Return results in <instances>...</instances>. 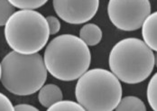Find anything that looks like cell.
Returning <instances> with one entry per match:
<instances>
[{"label":"cell","instance_id":"1","mask_svg":"<svg viewBox=\"0 0 157 111\" xmlns=\"http://www.w3.org/2000/svg\"><path fill=\"white\" fill-rule=\"evenodd\" d=\"M44 62L52 77L72 81L89 70L91 54L89 46L79 37L67 33L53 38L48 44Z\"/></svg>","mask_w":157,"mask_h":111},{"label":"cell","instance_id":"2","mask_svg":"<svg viewBox=\"0 0 157 111\" xmlns=\"http://www.w3.org/2000/svg\"><path fill=\"white\" fill-rule=\"evenodd\" d=\"M1 83L10 93L17 96L34 94L44 85L47 69L41 54H22L15 51L1 62Z\"/></svg>","mask_w":157,"mask_h":111},{"label":"cell","instance_id":"3","mask_svg":"<svg viewBox=\"0 0 157 111\" xmlns=\"http://www.w3.org/2000/svg\"><path fill=\"white\" fill-rule=\"evenodd\" d=\"M111 71L126 84H137L147 79L155 67V53L138 38H126L111 49L109 58Z\"/></svg>","mask_w":157,"mask_h":111},{"label":"cell","instance_id":"4","mask_svg":"<svg viewBox=\"0 0 157 111\" xmlns=\"http://www.w3.org/2000/svg\"><path fill=\"white\" fill-rule=\"evenodd\" d=\"M122 86L117 77L105 69L87 71L78 79L75 97L88 111L115 110L122 98Z\"/></svg>","mask_w":157,"mask_h":111},{"label":"cell","instance_id":"5","mask_svg":"<svg viewBox=\"0 0 157 111\" xmlns=\"http://www.w3.org/2000/svg\"><path fill=\"white\" fill-rule=\"evenodd\" d=\"M5 39L13 51L33 54L47 44L50 29L46 17L32 9L15 12L5 25Z\"/></svg>","mask_w":157,"mask_h":111},{"label":"cell","instance_id":"6","mask_svg":"<svg viewBox=\"0 0 157 111\" xmlns=\"http://www.w3.org/2000/svg\"><path fill=\"white\" fill-rule=\"evenodd\" d=\"M150 14L149 0H109L108 5L109 20L122 31L130 32L141 28Z\"/></svg>","mask_w":157,"mask_h":111},{"label":"cell","instance_id":"7","mask_svg":"<svg viewBox=\"0 0 157 111\" xmlns=\"http://www.w3.org/2000/svg\"><path fill=\"white\" fill-rule=\"evenodd\" d=\"M55 13L71 25H80L91 20L98 12L99 0H52Z\"/></svg>","mask_w":157,"mask_h":111},{"label":"cell","instance_id":"8","mask_svg":"<svg viewBox=\"0 0 157 111\" xmlns=\"http://www.w3.org/2000/svg\"><path fill=\"white\" fill-rule=\"evenodd\" d=\"M142 36L147 46L157 52V11L150 14L143 23Z\"/></svg>","mask_w":157,"mask_h":111},{"label":"cell","instance_id":"9","mask_svg":"<svg viewBox=\"0 0 157 111\" xmlns=\"http://www.w3.org/2000/svg\"><path fill=\"white\" fill-rule=\"evenodd\" d=\"M63 98V91L55 84H46L44 85L38 93V100L40 104L48 109L54 103L62 100Z\"/></svg>","mask_w":157,"mask_h":111},{"label":"cell","instance_id":"10","mask_svg":"<svg viewBox=\"0 0 157 111\" xmlns=\"http://www.w3.org/2000/svg\"><path fill=\"white\" fill-rule=\"evenodd\" d=\"M79 38L88 46H95L102 39V31L95 24H86L79 30Z\"/></svg>","mask_w":157,"mask_h":111},{"label":"cell","instance_id":"11","mask_svg":"<svg viewBox=\"0 0 157 111\" xmlns=\"http://www.w3.org/2000/svg\"><path fill=\"white\" fill-rule=\"evenodd\" d=\"M115 110L146 111V107L139 98L135 97V96H126L120 99Z\"/></svg>","mask_w":157,"mask_h":111},{"label":"cell","instance_id":"12","mask_svg":"<svg viewBox=\"0 0 157 111\" xmlns=\"http://www.w3.org/2000/svg\"><path fill=\"white\" fill-rule=\"evenodd\" d=\"M48 110L52 111H84V108L78 103L71 100H60L47 109Z\"/></svg>","mask_w":157,"mask_h":111},{"label":"cell","instance_id":"13","mask_svg":"<svg viewBox=\"0 0 157 111\" xmlns=\"http://www.w3.org/2000/svg\"><path fill=\"white\" fill-rule=\"evenodd\" d=\"M147 100L153 110L157 111V72L151 78L147 86Z\"/></svg>","mask_w":157,"mask_h":111},{"label":"cell","instance_id":"14","mask_svg":"<svg viewBox=\"0 0 157 111\" xmlns=\"http://www.w3.org/2000/svg\"><path fill=\"white\" fill-rule=\"evenodd\" d=\"M15 7L19 9H37L47 3L48 0H8Z\"/></svg>","mask_w":157,"mask_h":111},{"label":"cell","instance_id":"15","mask_svg":"<svg viewBox=\"0 0 157 111\" xmlns=\"http://www.w3.org/2000/svg\"><path fill=\"white\" fill-rule=\"evenodd\" d=\"M14 13L15 6L8 0H0V26L5 25Z\"/></svg>","mask_w":157,"mask_h":111},{"label":"cell","instance_id":"16","mask_svg":"<svg viewBox=\"0 0 157 111\" xmlns=\"http://www.w3.org/2000/svg\"><path fill=\"white\" fill-rule=\"evenodd\" d=\"M49 29H50V34H56L61 29V23L57 17L53 16H49L46 17Z\"/></svg>","mask_w":157,"mask_h":111},{"label":"cell","instance_id":"17","mask_svg":"<svg viewBox=\"0 0 157 111\" xmlns=\"http://www.w3.org/2000/svg\"><path fill=\"white\" fill-rule=\"evenodd\" d=\"M0 110H15V108L11 103V101L9 100V98L1 92H0Z\"/></svg>","mask_w":157,"mask_h":111},{"label":"cell","instance_id":"18","mask_svg":"<svg viewBox=\"0 0 157 111\" xmlns=\"http://www.w3.org/2000/svg\"><path fill=\"white\" fill-rule=\"evenodd\" d=\"M16 111H38L39 109L29 104H18L14 107Z\"/></svg>","mask_w":157,"mask_h":111},{"label":"cell","instance_id":"19","mask_svg":"<svg viewBox=\"0 0 157 111\" xmlns=\"http://www.w3.org/2000/svg\"><path fill=\"white\" fill-rule=\"evenodd\" d=\"M155 65L157 67V52L155 53Z\"/></svg>","mask_w":157,"mask_h":111},{"label":"cell","instance_id":"20","mask_svg":"<svg viewBox=\"0 0 157 111\" xmlns=\"http://www.w3.org/2000/svg\"><path fill=\"white\" fill-rule=\"evenodd\" d=\"M1 73H2V69H1V63H0V80H1Z\"/></svg>","mask_w":157,"mask_h":111}]
</instances>
